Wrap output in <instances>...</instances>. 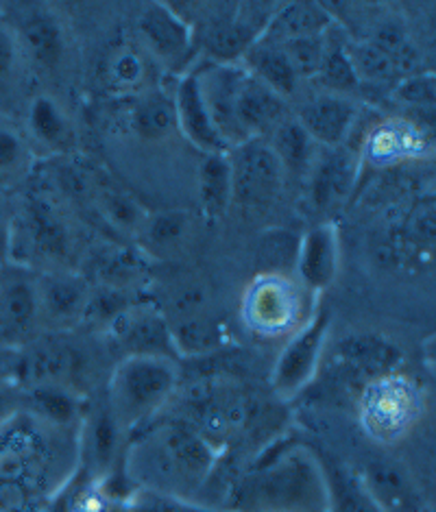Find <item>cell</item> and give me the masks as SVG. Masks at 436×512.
I'll return each mask as SVG.
<instances>
[{"label":"cell","instance_id":"obj_1","mask_svg":"<svg viewBox=\"0 0 436 512\" xmlns=\"http://www.w3.org/2000/svg\"><path fill=\"white\" fill-rule=\"evenodd\" d=\"M218 451L181 417L138 430L129 451V473L140 489L188 497L201 489Z\"/></svg>","mask_w":436,"mask_h":512},{"label":"cell","instance_id":"obj_2","mask_svg":"<svg viewBox=\"0 0 436 512\" xmlns=\"http://www.w3.org/2000/svg\"><path fill=\"white\" fill-rule=\"evenodd\" d=\"M232 512H323L327 486L321 458L301 445L277 447L234 491Z\"/></svg>","mask_w":436,"mask_h":512},{"label":"cell","instance_id":"obj_3","mask_svg":"<svg viewBox=\"0 0 436 512\" xmlns=\"http://www.w3.org/2000/svg\"><path fill=\"white\" fill-rule=\"evenodd\" d=\"M179 386L175 360L153 356L120 358L109 375L105 401L123 432L153 423Z\"/></svg>","mask_w":436,"mask_h":512},{"label":"cell","instance_id":"obj_4","mask_svg":"<svg viewBox=\"0 0 436 512\" xmlns=\"http://www.w3.org/2000/svg\"><path fill=\"white\" fill-rule=\"evenodd\" d=\"M94 373L90 349L70 332H42L18 351H11L9 375L24 393L55 386L81 395Z\"/></svg>","mask_w":436,"mask_h":512},{"label":"cell","instance_id":"obj_5","mask_svg":"<svg viewBox=\"0 0 436 512\" xmlns=\"http://www.w3.org/2000/svg\"><path fill=\"white\" fill-rule=\"evenodd\" d=\"M42 334L38 273L27 264L0 266V347L18 351Z\"/></svg>","mask_w":436,"mask_h":512},{"label":"cell","instance_id":"obj_6","mask_svg":"<svg viewBox=\"0 0 436 512\" xmlns=\"http://www.w3.org/2000/svg\"><path fill=\"white\" fill-rule=\"evenodd\" d=\"M232 166L234 201L260 210L277 199L284 186V168L264 138H251L227 151Z\"/></svg>","mask_w":436,"mask_h":512},{"label":"cell","instance_id":"obj_7","mask_svg":"<svg viewBox=\"0 0 436 512\" xmlns=\"http://www.w3.org/2000/svg\"><path fill=\"white\" fill-rule=\"evenodd\" d=\"M362 423L378 441H395L417 419L415 388L393 373L369 382L360 393Z\"/></svg>","mask_w":436,"mask_h":512},{"label":"cell","instance_id":"obj_8","mask_svg":"<svg viewBox=\"0 0 436 512\" xmlns=\"http://www.w3.org/2000/svg\"><path fill=\"white\" fill-rule=\"evenodd\" d=\"M330 314L319 310L310 321L301 325L282 349L275 362L271 384L277 397L290 399L304 390L317 375L323 358Z\"/></svg>","mask_w":436,"mask_h":512},{"label":"cell","instance_id":"obj_9","mask_svg":"<svg viewBox=\"0 0 436 512\" xmlns=\"http://www.w3.org/2000/svg\"><path fill=\"white\" fill-rule=\"evenodd\" d=\"M107 338L114 349L129 356L177 360L168 316L151 303H129L107 323Z\"/></svg>","mask_w":436,"mask_h":512},{"label":"cell","instance_id":"obj_10","mask_svg":"<svg viewBox=\"0 0 436 512\" xmlns=\"http://www.w3.org/2000/svg\"><path fill=\"white\" fill-rule=\"evenodd\" d=\"M42 332H72L88 319L94 288L66 268L38 275Z\"/></svg>","mask_w":436,"mask_h":512},{"label":"cell","instance_id":"obj_11","mask_svg":"<svg viewBox=\"0 0 436 512\" xmlns=\"http://www.w3.org/2000/svg\"><path fill=\"white\" fill-rule=\"evenodd\" d=\"M18 227L29 255L51 264L68 260L72 238L66 218L55 201L42 190H33L24 201Z\"/></svg>","mask_w":436,"mask_h":512},{"label":"cell","instance_id":"obj_12","mask_svg":"<svg viewBox=\"0 0 436 512\" xmlns=\"http://www.w3.org/2000/svg\"><path fill=\"white\" fill-rule=\"evenodd\" d=\"M299 295L286 277L269 273L260 277L247 292L245 321L256 334L280 336L297 321Z\"/></svg>","mask_w":436,"mask_h":512},{"label":"cell","instance_id":"obj_13","mask_svg":"<svg viewBox=\"0 0 436 512\" xmlns=\"http://www.w3.org/2000/svg\"><path fill=\"white\" fill-rule=\"evenodd\" d=\"M138 33L144 48L166 68H181L195 51V38L188 22L173 5H144L138 16Z\"/></svg>","mask_w":436,"mask_h":512},{"label":"cell","instance_id":"obj_14","mask_svg":"<svg viewBox=\"0 0 436 512\" xmlns=\"http://www.w3.org/2000/svg\"><path fill=\"white\" fill-rule=\"evenodd\" d=\"M245 68L240 66H223L208 62L195 72V79L199 83L201 99L208 107L210 118L214 127L221 133V138L227 142L229 149L247 142L245 133L238 125L236 114V101H238V88Z\"/></svg>","mask_w":436,"mask_h":512},{"label":"cell","instance_id":"obj_15","mask_svg":"<svg viewBox=\"0 0 436 512\" xmlns=\"http://www.w3.org/2000/svg\"><path fill=\"white\" fill-rule=\"evenodd\" d=\"M295 120L314 144H321L323 149H336V146H343L354 131L358 105L351 101V96L319 92L299 107Z\"/></svg>","mask_w":436,"mask_h":512},{"label":"cell","instance_id":"obj_16","mask_svg":"<svg viewBox=\"0 0 436 512\" xmlns=\"http://www.w3.org/2000/svg\"><path fill=\"white\" fill-rule=\"evenodd\" d=\"M336 360L347 380L365 388L378 377L395 373L402 351L380 334H354L336 345Z\"/></svg>","mask_w":436,"mask_h":512},{"label":"cell","instance_id":"obj_17","mask_svg":"<svg viewBox=\"0 0 436 512\" xmlns=\"http://www.w3.org/2000/svg\"><path fill=\"white\" fill-rule=\"evenodd\" d=\"M360 155L347 146L323 149L308 170V192L314 210L325 212L341 203L356 184Z\"/></svg>","mask_w":436,"mask_h":512},{"label":"cell","instance_id":"obj_18","mask_svg":"<svg viewBox=\"0 0 436 512\" xmlns=\"http://www.w3.org/2000/svg\"><path fill=\"white\" fill-rule=\"evenodd\" d=\"M295 266L308 290L321 292L330 288L338 275V266H341V247H338L336 229L332 225L310 229L299 240Z\"/></svg>","mask_w":436,"mask_h":512},{"label":"cell","instance_id":"obj_19","mask_svg":"<svg viewBox=\"0 0 436 512\" xmlns=\"http://www.w3.org/2000/svg\"><path fill=\"white\" fill-rule=\"evenodd\" d=\"M175 109H177V129L205 153H225L229 151L227 142L221 138V133L214 127L208 107L201 99L199 83L195 72L184 75L179 79L173 92Z\"/></svg>","mask_w":436,"mask_h":512},{"label":"cell","instance_id":"obj_20","mask_svg":"<svg viewBox=\"0 0 436 512\" xmlns=\"http://www.w3.org/2000/svg\"><path fill=\"white\" fill-rule=\"evenodd\" d=\"M236 114L247 140L262 138L264 133H271L273 127L284 120V99L245 70L238 88Z\"/></svg>","mask_w":436,"mask_h":512},{"label":"cell","instance_id":"obj_21","mask_svg":"<svg viewBox=\"0 0 436 512\" xmlns=\"http://www.w3.org/2000/svg\"><path fill=\"white\" fill-rule=\"evenodd\" d=\"M334 18L327 7L312 3V0H297V3L277 5L273 16L262 33L269 42H288L299 38L323 35L332 29Z\"/></svg>","mask_w":436,"mask_h":512},{"label":"cell","instance_id":"obj_22","mask_svg":"<svg viewBox=\"0 0 436 512\" xmlns=\"http://www.w3.org/2000/svg\"><path fill=\"white\" fill-rule=\"evenodd\" d=\"M382 512H419V495L406 473L389 460H371L360 475Z\"/></svg>","mask_w":436,"mask_h":512},{"label":"cell","instance_id":"obj_23","mask_svg":"<svg viewBox=\"0 0 436 512\" xmlns=\"http://www.w3.org/2000/svg\"><path fill=\"white\" fill-rule=\"evenodd\" d=\"M171 327V340L177 358H201L223 347L225 332L221 321L212 314H203L199 308L181 312L175 321H168Z\"/></svg>","mask_w":436,"mask_h":512},{"label":"cell","instance_id":"obj_24","mask_svg":"<svg viewBox=\"0 0 436 512\" xmlns=\"http://www.w3.org/2000/svg\"><path fill=\"white\" fill-rule=\"evenodd\" d=\"M92 205L96 216L120 234H142L147 225L149 216L142 212L136 199L114 186V181L99 177V173H92Z\"/></svg>","mask_w":436,"mask_h":512},{"label":"cell","instance_id":"obj_25","mask_svg":"<svg viewBox=\"0 0 436 512\" xmlns=\"http://www.w3.org/2000/svg\"><path fill=\"white\" fill-rule=\"evenodd\" d=\"M20 38L35 62L44 68H55L66 51L64 29L48 9H29L18 24Z\"/></svg>","mask_w":436,"mask_h":512},{"label":"cell","instance_id":"obj_26","mask_svg":"<svg viewBox=\"0 0 436 512\" xmlns=\"http://www.w3.org/2000/svg\"><path fill=\"white\" fill-rule=\"evenodd\" d=\"M242 62H245V70L251 77H256L260 83L266 85V88L280 94L282 99L297 92L301 81L295 75V70L290 66L280 44L260 38L249 48L247 55L242 57Z\"/></svg>","mask_w":436,"mask_h":512},{"label":"cell","instance_id":"obj_27","mask_svg":"<svg viewBox=\"0 0 436 512\" xmlns=\"http://www.w3.org/2000/svg\"><path fill=\"white\" fill-rule=\"evenodd\" d=\"M325 486H327V508L330 512H382L375 499L362 484L360 475L338 465L334 460H323Z\"/></svg>","mask_w":436,"mask_h":512},{"label":"cell","instance_id":"obj_28","mask_svg":"<svg viewBox=\"0 0 436 512\" xmlns=\"http://www.w3.org/2000/svg\"><path fill=\"white\" fill-rule=\"evenodd\" d=\"M199 199L208 218H218L234 203L232 166L225 153H205L199 164Z\"/></svg>","mask_w":436,"mask_h":512},{"label":"cell","instance_id":"obj_29","mask_svg":"<svg viewBox=\"0 0 436 512\" xmlns=\"http://www.w3.org/2000/svg\"><path fill=\"white\" fill-rule=\"evenodd\" d=\"M131 125L136 136L157 142L177 131V109L173 94H166L162 90H151L142 94L131 114Z\"/></svg>","mask_w":436,"mask_h":512},{"label":"cell","instance_id":"obj_30","mask_svg":"<svg viewBox=\"0 0 436 512\" xmlns=\"http://www.w3.org/2000/svg\"><path fill=\"white\" fill-rule=\"evenodd\" d=\"M120 434L123 430H120L112 410L103 399L101 406L94 408L86 421V456L99 475L109 473V469L114 467Z\"/></svg>","mask_w":436,"mask_h":512},{"label":"cell","instance_id":"obj_31","mask_svg":"<svg viewBox=\"0 0 436 512\" xmlns=\"http://www.w3.org/2000/svg\"><path fill=\"white\" fill-rule=\"evenodd\" d=\"M266 142H269L275 157L280 160L284 175L290 173L295 177H304L310 170L314 157H317V153H314V142L295 118L277 123L271 131V140Z\"/></svg>","mask_w":436,"mask_h":512},{"label":"cell","instance_id":"obj_32","mask_svg":"<svg viewBox=\"0 0 436 512\" xmlns=\"http://www.w3.org/2000/svg\"><path fill=\"white\" fill-rule=\"evenodd\" d=\"M29 131L33 140L51 151H66L72 144V125L66 112L51 96H35L29 107Z\"/></svg>","mask_w":436,"mask_h":512},{"label":"cell","instance_id":"obj_33","mask_svg":"<svg viewBox=\"0 0 436 512\" xmlns=\"http://www.w3.org/2000/svg\"><path fill=\"white\" fill-rule=\"evenodd\" d=\"M24 395H27V401L33 412L38 414V419L48 425L66 428V425H72L81 417V395L72 393V390L42 386L27 390Z\"/></svg>","mask_w":436,"mask_h":512},{"label":"cell","instance_id":"obj_34","mask_svg":"<svg viewBox=\"0 0 436 512\" xmlns=\"http://www.w3.org/2000/svg\"><path fill=\"white\" fill-rule=\"evenodd\" d=\"M349 62L354 66L360 83H375V85H395L402 75L397 66L391 62V57L369 40L345 44Z\"/></svg>","mask_w":436,"mask_h":512},{"label":"cell","instance_id":"obj_35","mask_svg":"<svg viewBox=\"0 0 436 512\" xmlns=\"http://www.w3.org/2000/svg\"><path fill=\"white\" fill-rule=\"evenodd\" d=\"M317 79L325 85V92H334L341 96L354 94L362 85L354 66L349 62L345 42L334 40L332 29H330V40H327V51H325Z\"/></svg>","mask_w":436,"mask_h":512},{"label":"cell","instance_id":"obj_36","mask_svg":"<svg viewBox=\"0 0 436 512\" xmlns=\"http://www.w3.org/2000/svg\"><path fill=\"white\" fill-rule=\"evenodd\" d=\"M120 512H232L192 502L188 497L160 493L151 489H138L120 504Z\"/></svg>","mask_w":436,"mask_h":512},{"label":"cell","instance_id":"obj_37","mask_svg":"<svg viewBox=\"0 0 436 512\" xmlns=\"http://www.w3.org/2000/svg\"><path fill=\"white\" fill-rule=\"evenodd\" d=\"M327 40H330V31L323 35H312V38H299L280 42L282 51L286 53L290 66H293L299 81L314 79L319 75L323 57L327 51Z\"/></svg>","mask_w":436,"mask_h":512},{"label":"cell","instance_id":"obj_38","mask_svg":"<svg viewBox=\"0 0 436 512\" xmlns=\"http://www.w3.org/2000/svg\"><path fill=\"white\" fill-rule=\"evenodd\" d=\"M188 216L184 212H162L147 218V225H144L142 234L147 236L149 245L157 251H168L177 249L184 238L188 236Z\"/></svg>","mask_w":436,"mask_h":512},{"label":"cell","instance_id":"obj_39","mask_svg":"<svg viewBox=\"0 0 436 512\" xmlns=\"http://www.w3.org/2000/svg\"><path fill=\"white\" fill-rule=\"evenodd\" d=\"M107 72H109V81H112V85H116V88L133 90L144 81L147 68H144L142 57L136 51H131V48H123V51H118L112 57Z\"/></svg>","mask_w":436,"mask_h":512},{"label":"cell","instance_id":"obj_40","mask_svg":"<svg viewBox=\"0 0 436 512\" xmlns=\"http://www.w3.org/2000/svg\"><path fill=\"white\" fill-rule=\"evenodd\" d=\"M395 94L399 101L415 107L434 105V77L428 72H413L395 83Z\"/></svg>","mask_w":436,"mask_h":512},{"label":"cell","instance_id":"obj_41","mask_svg":"<svg viewBox=\"0 0 436 512\" xmlns=\"http://www.w3.org/2000/svg\"><path fill=\"white\" fill-rule=\"evenodd\" d=\"M419 140L415 136L413 129H404L402 125H395V127H386L382 131L375 133L373 138V155L375 160H395V157L402 155L410 146H415Z\"/></svg>","mask_w":436,"mask_h":512},{"label":"cell","instance_id":"obj_42","mask_svg":"<svg viewBox=\"0 0 436 512\" xmlns=\"http://www.w3.org/2000/svg\"><path fill=\"white\" fill-rule=\"evenodd\" d=\"M297 247H299V240H293L288 236L282 234H271L262 240V247H260V255H262V262L269 266V271L275 273L284 268L290 260L297 258Z\"/></svg>","mask_w":436,"mask_h":512},{"label":"cell","instance_id":"obj_43","mask_svg":"<svg viewBox=\"0 0 436 512\" xmlns=\"http://www.w3.org/2000/svg\"><path fill=\"white\" fill-rule=\"evenodd\" d=\"M24 160V144L14 129L0 125V170H14Z\"/></svg>","mask_w":436,"mask_h":512},{"label":"cell","instance_id":"obj_44","mask_svg":"<svg viewBox=\"0 0 436 512\" xmlns=\"http://www.w3.org/2000/svg\"><path fill=\"white\" fill-rule=\"evenodd\" d=\"M16 62V40L7 29L0 27V81H3Z\"/></svg>","mask_w":436,"mask_h":512},{"label":"cell","instance_id":"obj_45","mask_svg":"<svg viewBox=\"0 0 436 512\" xmlns=\"http://www.w3.org/2000/svg\"><path fill=\"white\" fill-rule=\"evenodd\" d=\"M9 231H11V221L7 218L5 203L0 199V260H3V253L9 251Z\"/></svg>","mask_w":436,"mask_h":512},{"label":"cell","instance_id":"obj_46","mask_svg":"<svg viewBox=\"0 0 436 512\" xmlns=\"http://www.w3.org/2000/svg\"><path fill=\"white\" fill-rule=\"evenodd\" d=\"M14 406V386L9 382L0 380V419H5Z\"/></svg>","mask_w":436,"mask_h":512},{"label":"cell","instance_id":"obj_47","mask_svg":"<svg viewBox=\"0 0 436 512\" xmlns=\"http://www.w3.org/2000/svg\"><path fill=\"white\" fill-rule=\"evenodd\" d=\"M0 266H3V260H0Z\"/></svg>","mask_w":436,"mask_h":512},{"label":"cell","instance_id":"obj_48","mask_svg":"<svg viewBox=\"0 0 436 512\" xmlns=\"http://www.w3.org/2000/svg\"><path fill=\"white\" fill-rule=\"evenodd\" d=\"M0 351H3V347H0Z\"/></svg>","mask_w":436,"mask_h":512}]
</instances>
